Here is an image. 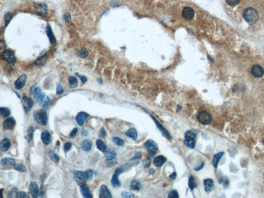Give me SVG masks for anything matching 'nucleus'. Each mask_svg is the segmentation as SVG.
Listing matches in <instances>:
<instances>
[{
	"label": "nucleus",
	"instance_id": "nucleus-1",
	"mask_svg": "<svg viewBox=\"0 0 264 198\" xmlns=\"http://www.w3.org/2000/svg\"><path fill=\"white\" fill-rule=\"evenodd\" d=\"M93 171L91 169L86 171H75L74 172V179L80 187L85 185L86 182L90 181L93 177Z\"/></svg>",
	"mask_w": 264,
	"mask_h": 198
},
{
	"label": "nucleus",
	"instance_id": "nucleus-2",
	"mask_svg": "<svg viewBox=\"0 0 264 198\" xmlns=\"http://www.w3.org/2000/svg\"><path fill=\"white\" fill-rule=\"evenodd\" d=\"M33 94L37 103L42 107L47 106L50 101L49 97L43 93L39 87L35 88Z\"/></svg>",
	"mask_w": 264,
	"mask_h": 198
},
{
	"label": "nucleus",
	"instance_id": "nucleus-3",
	"mask_svg": "<svg viewBox=\"0 0 264 198\" xmlns=\"http://www.w3.org/2000/svg\"><path fill=\"white\" fill-rule=\"evenodd\" d=\"M243 17L247 23L252 25L256 23L258 21V14L256 9L253 8L249 7L245 9L243 13Z\"/></svg>",
	"mask_w": 264,
	"mask_h": 198
},
{
	"label": "nucleus",
	"instance_id": "nucleus-4",
	"mask_svg": "<svg viewBox=\"0 0 264 198\" xmlns=\"http://www.w3.org/2000/svg\"><path fill=\"white\" fill-rule=\"evenodd\" d=\"M33 116L36 122L40 125L45 126L47 123V112L44 110H41L38 111H35L33 113Z\"/></svg>",
	"mask_w": 264,
	"mask_h": 198
},
{
	"label": "nucleus",
	"instance_id": "nucleus-5",
	"mask_svg": "<svg viewBox=\"0 0 264 198\" xmlns=\"http://www.w3.org/2000/svg\"><path fill=\"white\" fill-rule=\"evenodd\" d=\"M197 118V121L203 125L210 124L213 120L212 115L205 110H202L199 112Z\"/></svg>",
	"mask_w": 264,
	"mask_h": 198
},
{
	"label": "nucleus",
	"instance_id": "nucleus-6",
	"mask_svg": "<svg viewBox=\"0 0 264 198\" xmlns=\"http://www.w3.org/2000/svg\"><path fill=\"white\" fill-rule=\"evenodd\" d=\"M125 170V168L123 167V166H121L120 167L117 168L116 170L115 171L114 175L112 177V180H111V183L112 185L114 187H119L121 186V183L120 181L118 179L119 175H120L122 172H123V171Z\"/></svg>",
	"mask_w": 264,
	"mask_h": 198
},
{
	"label": "nucleus",
	"instance_id": "nucleus-7",
	"mask_svg": "<svg viewBox=\"0 0 264 198\" xmlns=\"http://www.w3.org/2000/svg\"><path fill=\"white\" fill-rule=\"evenodd\" d=\"M3 59L9 63H13L16 61L15 55L10 50H6L2 54Z\"/></svg>",
	"mask_w": 264,
	"mask_h": 198
},
{
	"label": "nucleus",
	"instance_id": "nucleus-8",
	"mask_svg": "<svg viewBox=\"0 0 264 198\" xmlns=\"http://www.w3.org/2000/svg\"><path fill=\"white\" fill-rule=\"evenodd\" d=\"M151 117L153 119V120H154L156 125L158 127V129L160 130V131L161 132V133L163 134V135L168 139V140H171L172 139V136L170 135V134L168 132L167 130L166 129L165 127H163V125H161V123L159 122V121L157 120L152 115H151Z\"/></svg>",
	"mask_w": 264,
	"mask_h": 198
},
{
	"label": "nucleus",
	"instance_id": "nucleus-9",
	"mask_svg": "<svg viewBox=\"0 0 264 198\" xmlns=\"http://www.w3.org/2000/svg\"><path fill=\"white\" fill-rule=\"evenodd\" d=\"M145 148L151 154L154 153L158 150V145L156 142L152 140H149L145 144Z\"/></svg>",
	"mask_w": 264,
	"mask_h": 198
},
{
	"label": "nucleus",
	"instance_id": "nucleus-10",
	"mask_svg": "<svg viewBox=\"0 0 264 198\" xmlns=\"http://www.w3.org/2000/svg\"><path fill=\"white\" fill-rule=\"evenodd\" d=\"M35 8L36 10L37 13L39 15L45 16L47 15L48 12V9L47 6L44 3H37L35 5Z\"/></svg>",
	"mask_w": 264,
	"mask_h": 198
},
{
	"label": "nucleus",
	"instance_id": "nucleus-11",
	"mask_svg": "<svg viewBox=\"0 0 264 198\" xmlns=\"http://www.w3.org/2000/svg\"><path fill=\"white\" fill-rule=\"evenodd\" d=\"M251 73L255 78H261L264 76V70L260 65H254L252 68Z\"/></svg>",
	"mask_w": 264,
	"mask_h": 198
},
{
	"label": "nucleus",
	"instance_id": "nucleus-12",
	"mask_svg": "<svg viewBox=\"0 0 264 198\" xmlns=\"http://www.w3.org/2000/svg\"><path fill=\"white\" fill-rule=\"evenodd\" d=\"M16 124V122L15 119L13 117H9L4 121L3 127L4 129L11 130L15 127Z\"/></svg>",
	"mask_w": 264,
	"mask_h": 198
},
{
	"label": "nucleus",
	"instance_id": "nucleus-13",
	"mask_svg": "<svg viewBox=\"0 0 264 198\" xmlns=\"http://www.w3.org/2000/svg\"><path fill=\"white\" fill-rule=\"evenodd\" d=\"M29 192L34 198H37L40 196V192L38 185L35 182H31L29 186Z\"/></svg>",
	"mask_w": 264,
	"mask_h": 198
},
{
	"label": "nucleus",
	"instance_id": "nucleus-14",
	"mask_svg": "<svg viewBox=\"0 0 264 198\" xmlns=\"http://www.w3.org/2000/svg\"><path fill=\"white\" fill-rule=\"evenodd\" d=\"M99 197L100 198H111L112 195L108 187L105 185H102L100 189Z\"/></svg>",
	"mask_w": 264,
	"mask_h": 198
},
{
	"label": "nucleus",
	"instance_id": "nucleus-15",
	"mask_svg": "<svg viewBox=\"0 0 264 198\" xmlns=\"http://www.w3.org/2000/svg\"><path fill=\"white\" fill-rule=\"evenodd\" d=\"M26 80H27V76L25 74H23L20 76L19 78H18L15 82V86L16 88L17 89L22 88L25 84Z\"/></svg>",
	"mask_w": 264,
	"mask_h": 198
},
{
	"label": "nucleus",
	"instance_id": "nucleus-16",
	"mask_svg": "<svg viewBox=\"0 0 264 198\" xmlns=\"http://www.w3.org/2000/svg\"><path fill=\"white\" fill-rule=\"evenodd\" d=\"M195 15V12L193 9L189 7H185L183 9L182 16L185 19L187 20H190Z\"/></svg>",
	"mask_w": 264,
	"mask_h": 198
},
{
	"label": "nucleus",
	"instance_id": "nucleus-17",
	"mask_svg": "<svg viewBox=\"0 0 264 198\" xmlns=\"http://www.w3.org/2000/svg\"><path fill=\"white\" fill-rule=\"evenodd\" d=\"M89 116L88 114H87L86 112H80L77 115V116L76 117V121L77 123V124L80 126H83L84 124L85 121L86 120L87 118Z\"/></svg>",
	"mask_w": 264,
	"mask_h": 198
},
{
	"label": "nucleus",
	"instance_id": "nucleus-18",
	"mask_svg": "<svg viewBox=\"0 0 264 198\" xmlns=\"http://www.w3.org/2000/svg\"><path fill=\"white\" fill-rule=\"evenodd\" d=\"M205 190L206 192L210 193L214 189V183L212 179H206L204 181Z\"/></svg>",
	"mask_w": 264,
	"mask_h": 198
},
{
	"label": "nucleus",
	"instance_id": "nucleus-19",
	"mask_svg": "<svg viewBox=\"0 0 264 198\" xmlns=\"http://www.w3.org/2000/svg\"><path fill=\"white\" fill-rule=\"evenodd\" d=\"M167 158L163 155L157 156L154 159V165L157 167H161L166 162Z\"/></svg>",
	"mask_w": 264,
	"mask_h": 198
},
{
	"label": "nucleus",
	"instance_id": "nucleus-20",
	"mask_svg": "<svg viewBox=\"0 0 264 198\" xmlns=\"http://www.w3.org/2000/svg\"><path fill=\"white\" fill-rule=\"evenodd\" d=\"M23 100L24 105H25V106H24L25 110L26 112H28L32 108L33 106L34 105V102L31 98H28L26 96H24L23 98Z\"/></svg>",
	"mask_w": 264,
	"mask_h": 198
},
{
	"label": "nucleus",
	"instance_id": "nucleus-21",
	"mask_svg": "<svg viewBox=\"0 0 264 198\" xmlns=\"http://www.w3.org/2000/svg\"><path fill=\"white\" fill-rule=\"evenodd\" d=\"M41 139L42 141L45 145H48L51 142V136L49 132L46 131L42 133L41 135Z\"/></svg>",
	"mask_w": 264,
	"mask_h": 198
},
{
	"label": "nucleus",
	"instance_id": "nucleus-22",
	"mask_svg": "<svg viewBox=\"0 0 264 198\" xmlns=\"http://www.w3.org/2000/svg\"><path fill=\"white\" fill-rule=\"evenodd\" d=\"M16 164L15 160L11 157H4L2 158L1 162V165L2 167H6L8 165L14 167Z\"/></svg>",
	"mask_w": 264,
	"mask_h": 198
},
{
	"label": "nucleus",
	"instance_id": "nucleus-23",
	"mask_svg": "<svg viewBox=\"0 0 264 198\" xmlns=\"http://www.w3.org/2000/svg\"><path fill=\"white\" fill-rule=\"evenodd\" d=\"M81 192L82 196L84 198H92V194L90 192V189L86 185H84V186L81 187Z\"/></svg>",
	"mask_w": 264,
	"mask_h": 198
},
{
	"label": "nucleus",
	"instance_id": "nucleus-24",
	"mask_svg": "<svg viewBox=\"0 0 264 198\" xmlns=\"http://www.w3.org/2000/svg\"><path fill=\"white\" fill-rule=\"evenodd\" d=\"M1 149L4 152H6L8 150L11 146V141L7 138L3 139L1 142Z\"/></svg>",
	"mask_w": 264,
	"mask_h": 198
},
{
	"label": "nucleus",
	"instance_id": "nucleus-25",
	"mask_svg": "<svg viewBox=\"0 0 264 198\" xmlns=\"http://www.w3.org/2000/svg\"><path fill=\"white\" fill-rule=\"evenodd\" d=\"M92 142L90 140H85L82 142L81 144V148L84 151L89 152L92 148Z\"/></svg>",
	"mask_w": 264,
	"mask_h": 198
},
{
	"label": "nucleus",
	"instance_id": "nucleus-26",
	"mask_svg": "<svg viewBox=\"0 0 264 198\" xmlns=\"http://www.w3.org/2000/svg\"><path fill=\"white\" fill-rule=\"evenodd\" d=\"M104 154L106 159L111 160L115 158L116 155V152L112 148H108L104 152Z\"/></svg>",
	"mask_w": 264,
	"mask_h": 198
},
{
	"label": "nucleus",
	"instance_id": "nucleus-27",
	"mask_svg": "<svg viewBox=\"0 0 264 198\" xmlns=\"http://www.w3.org/2000/svg\"><path fill=\"white\" fill-rule=\"evenodd\" d=\"M224 152H219V153H217V154H215L214 156L212 163H213V165H214L215 168H217L218 164H219V161L221 159V157H222V156L224 155Z\"/></svg>",
	"mask_w": 264,
	"mask_h": 198
},
{
	"label": "nucleus",
	"instance_id": "nucleus-28",
	"mask_svg": "<svg viewBox=\"0 0 264 198\" xmlns=\"http://www.w3.org/2000/svg\"><path fill=\"white\" fill-rule=\"evenodd\" d=\"M125 134L128 137L132 138L133 140H136L137 138V132L136 129L134 128H131L128 129L126 132Z\"/></svg>",
	"mask_w": 264,
	"mask_h": 198
},
{
	"label": "nucleus",
	"instance_id": "nucleus-29",
	"mask_svg": "<svg viewBox=\"0 0 264 198\" xmlns=\"http://www.w3.org/2000/svg\"><path fill=\"white\" fill-rule=\"evenodd\" d=\"M47 36L49 37V38L50 39V41L52 44H55L56 43V39L54 37L52 30L51 27L49 25H48L47 28Z\"/></svg>",
	"mask_w": 264,
	"mask_h": 198
},
{
	"label": "nucleus",
	"instance_id": "nucleus-30",
	"mask_svg": "<svg viewBox=\"0 0 264 198\" xmlns=\"http://www.w3.org/2000/svg\"><path fill=\"white\" fill-rule=\"evenodd\" d=\"M96 145H97V148H98V150L104 153L106 150H107L106 144L101 139H97V141H96Z\"/></svg>",
	"mask_w": 264,
	"mask_h": 198
},
{
	"label": "nucleus",
	"instance_id": "nucleus-31",
	"mask_svg": "<svg viewBox=\"0 0 264 198\" xmlns=\"http://www.w3.org/2000/svg\"><path fill=\"white\" fill-rule=\"evenodd\" d=\"M184 143L185 146L190 148H193L195 146V139H185Z\"/></svg>",
	"mask_w": 264,
	"mask_h": 198
},
{
	"label": "nucleus",
	"instance_id": "nucleus-32",
	"mask_svg": "<svg viewBox=\"0 0 264 198\" xmlns=\"http://www.w3.org/2000/svg\"><path fill=\"white\" fill-rule=\"evenodd\" d=\"M0 113L3 118H7L11 115V110L8 108L1 107L0 108Z\"/></svg>",
	"mask_w": 264,
	"mask_h": 198
},
{
	"label": "nucleus",
	"instance_id": "nucleus-33",
	"mask_svg": "<svg viewBox=\"0 0 264 198\" xmlns=\"http://www.w3.org/2000/svg\"><path fill=\"white\" fill-rule=\"evenodd\" d=\"M131 190H139L140 188L142 187V185L139 181H134L131 184Z\"/></svg>",
	"mask_w": 264,
	"mask_h": 198
},
{
	"label": "nucleus",
	"instance_id": "nucleus-34",
	"mask_svg": "<svg viewBox=\"0 0 264 198\" xmlns=\"http://www.w3.org/2000/svg\"><path fill=\"white\" fill-rule=\"evenodd\" d=\"M49 155L50 158L52 160V161L55 162V163H58L59 161V160H60L59 157L58 156V155L54 153L53 151H49Z\"/></svg>",
	"mask_w": 264,
	"mask_h": 198
},
{
	"label": "nucleus",
	"instance_id": "nucleus-35",
	"mask_svg": "<svg viewBox=\"0 0 264 198\" xmlns=\"http://www.w3.org/2000/svg\"><path fill=\"white\" fill-rule=\"evenodd\" d=\"M197 183L195 182V177L193 176H190V177H189V181H188L189 187L191 190H193L195 187H197Z\"/></svg>",
	"mask_w": 264,
	"mask_h": 198
},
{
	"label": "nucleus",
	"instance_id": "nucleus-36",
	"mask_svg": "<svg viewBox=\"0 0 264 198\" xmlns=\"http://www.w3.org/2000/svg\"><path fill=\"white\" fill-rule=\"evenodd\" d=\"M69 82L70 86L72 88H74L77 87L78 82L76 78L74 76H70L69 78Z\"/></svg>",
	"mask_w": 264,
	"mask_h": 198
},
{
	"label": "nucleus",
	"instance_id": "nucleus-37",
	"mask_svg": "<svg viewBox=\"0 0 264 198\" xmlns=\"http://www.w3.org/2000/svg\"><path fill=\"white\" fill-rule=\"evenodd\" d=\"M34 127H30L28 128V133H27V136H26V138H27V140H28V142H30V141L32 139L33 135H34Z\"/></svg>",
	"mask_w": 264,
	"mask_h": 198
},
{
	"label": "nucleus",
	"instance_id": "nucleus-38",
	"mask_svg": "<svg viewBox=\"0 0 264 198\" xmlns=\"http://www.w3.org/2000/svg\"><path fill=\"white\" fill-rule=\"evenodd\" d=\"M13 167H14V169L16 170H17L19 172H25L26 170L25 167V166H24L23 164H16Z\"/></svg>",
	"mask_w": 264,
	"mask_h": 198
},
{
	"label": "nucleus",
	"instance_id": "nucleus-39",
	"mask_svg": "<svg viewBox=\"0 0 264 198\" xmlns=\"http://www.w3.org/2000/svg\"><path fill=\"white\" fill-rule=\"evenodd\" d=\"M196 135L192 131H187L185 134V139H195Z\"/></svg>",
	"mask_w": 264,
	"mask_h": 198
},
{
	"label": "nucleus",
	"instance_id": "nucleus-40",
	"mask_svg": "<svg viewBox=\"0 0 264 198\" xmlns=\"http://www.w3.org/2000/svg\"><path fill=\"white\" fill-rule=\"evenodd\" d=\"M113 140L117 145L119 146H123L124 144H125L124 141L122 139H121L119 137H113Z\"/></svg>",
	"mask_w": 264,
	"mask_h": 198
},
{
	"label": "nucleus",
	"instance_id": "nucleus-41",
	"mask_svg": "<svg viewBox=\"0 0 264 198\" xmlns=\"http://www.w3.org/2000/svg\"><path fill=\"white\" fill-rule=\"evenodd\" d=\"M88 51L85 48H83L82 49L80 50L79 52V56L82 58H86L88 55Z\"/></svg>",
	"mask_w": 264,
	"mask_h": 198
},
{
	"label": "nucleus",
	"instance_id": "nucleus-42",
	"mask_svg": "<svg viewBox=\"0 0 264 198\" xmlns=\"http://www.w3.org/2000/svg\"><path fill=\"white\" fill-rule=\"evenodd\" d=\"M168 197L170 198H178L179 196H178V192L176 190H171L168 194Z\"/></svg>",
	"mask_w": 264,
	"mask_h": 198
},
{
	"label": "nucleus",
	"instance_id": "nucleus-43",
	"mask_svg": "<svg viewBox=\"0 0 264 198\" xmlns=\"http://www.w3.org/2000/svg\"><path fill=\"white\" fill-rule=\"evenodd\" d=\"M121 196L123 198H134L135 196L133 193L129 192H121Z\"/></svg>",
	"mask_w": 264,
	"mask_h": 198
},
{
	"label": "nucleus",
	"instance_id": "nucleus-44",
	"mask_svg": "<svg viewBox=\"0 0 264 198\" xmlns=\"http://www.w3.org/2000/svg\"><path fill=\"white\" fill-rule=\"evenodd\" d=\"M12 17H13V15L11 13H7L5 15V22L6 25H7V24L9 23V22L11 21Z\"/></svg>",
	"mask_w": 264,
	"mask_h": 198
},
{
	"label": "nucleus",
	"instance_id": "nucleus-45",
	"mask_svg": "<svg viewBox=\"0 0 264 198\" xmlns=\"http://www.w3.org/2000/svg\"><path fill=\"white\" fill-rule=\"evenodd\" d=\"M45 56H42V57L39 58L38 60H36V61L35 62V64L37 66H42V65H43V64L45 63Z\"/></svg>",
	"mask_w": 264,
	"mask_h": 198
},
{
	"label": "nucleus",
	"instance_id": "nucleus-46",
	"mask_svg": "<svg viewBox=\"0 0 264 198\" xmlns=\"http://www.w3.org/2000/svg\"><path fill=\"white\" fill-rule=\"evenodd\" d=\"M226 1L228 4L231 6H236L240 2V0H226Z\"/></svg>",
	"mask_w": 264,
	"mask_h": 198
},
{
	"label": "nucleus",
	"instance_id": "nucleus-47",
	"mask_svg": "<svg viewBox=\"0 0 264 198\" xmlns=\"http://www.w3.org/2000/svg\"><path fill=\"white\" fill-rule=\"evenodd\" d=\"M71 147H72V144L70 142H68L65 143L64 144V146L65 152H67L70 151L71 150Z\"/></svg>",
	"mask_w": 264,
	"mask_h": 198
},
{
	"label": "nucleus",
	"instance_id": "nucleus-48",
	"mask_svg": "<svg viewBox=\"0 0 264 198\" xmlns=\"http://www.w3.org/2000/svg\"><path fill=\"white\" fill-rule=\"evenodd\" d=\"M64 89L62 88V86L60 85V84H57V89H56V94L57 95H61L62 93H64Z\"/></svg>",
	"mask_w": 264,
	"mask_h": 198
},
{
	"label": "nucleus",
	"instance_id": "nucleus-49",
	"mask_svg": "<svg viewBox=\"0 0 264 198\" xmlns=\"http://www.w3.org/2000/svg\"><path fill=\"white\" fill-rule=\"evenodd\" d=\"M17 190H16H16L15 189L12 190L9 194V198H13V197H17Z\"/></svg>",
	"mask_w": 264,
	"mask_h": 198
},
{
	"label": "nucleus",
	"instance_id": "nucleus-50",
	"mask_svg": "<svg viewBox=\"0 0 264 198\" xmlns=\"http://www.w3.org/2000/svg\"><path fill=\"white\" fill-rule=\"evenodd\" d=\"M17 197L18 198H26L28 196L25 192H19L17 193Z\"/></svg>",
	"mask_w": 264,
	"mask_h": 198
},
{
	"label": "nucleus",
	"instance_id": "nucleus-51",
	"mask_svg": "<svg viewBox=\"0 0 264 198\" xmlns=\"http://www.w3.org/2000/svg\"><path fill=\"white\" fill-rule=\"evenodd\" d=\"M77 131H78V129H77L76 127L74 128V129H72V131H71L70 134V138H73V137H74L76 135V134H77Z\"/></svg>",
	"mask_w": 264,
	"mask_h": 198
},
{
	"label": "nucleus",
	"instance_id": "nucleus-52",
	"mask_svg": "<svg viewBox=\"0 0 264 198\" xmlns=\"http://www.w3.org/2000/svg\"><path fill=\"white\" fill-rule=\"evenodd\" d=\"M64 18L66 21L70 22L71 19V15L69 13H65L64 16Z\"/></svg>",
	"mask_w": 264,
	"mask_h": 198
},
{
	"label": "nucleus",
	"instance_id": "nucleus-53",
	"mask_svg": "<svg viewBox=\"0 0 264 198\" xmlns=\"http://www.w3.org/2000/svg\"><path fill=\"white\" fill-rule=\"evenodd\" d=\"M76 75H77V76H78L79 78H80V80H81V81H82L83 84H84V83H85L87 82V78H86L85 76H81V75H80V74H78V73H76Z\"/></svg>",
	"mask_w": 264,
	"mask_h": 198
},
{
	"label": "nucleus",
	"instance_id": "nucleus-54",
	"mask_svg": "<svg viewBox=\"0 0 264 198\" xmlns=\"http://www.w3.org/2000/svg\"><path fill=\"white\" fill-rule=\"evenodd\" d=\"M100 135L101 137H104L106 135V131L104 128H102L100 132Z\"/></svg>",
	"mask_w": 264,
	"mask_h": 198
},
{
	"label": "nucleus",
	"instance_id": "nucleus-55",
	"mask_svg": "<svg viewBox=\"0 0 264 198\" xmlns=\"http://www.w3.org/2000/svg\"><path fill=\"white\" fill-rule=\"evenodd\" d=\"M0 47H1V49L4 50L6 47V45L4 41L1 40V44H0Z\"/></svg>",
	"mask_w": 264,
	"mask_h": 198
},
{
	"label": "nucleus",
	"instance_id": "nucleus-56",
	"mask_svg": "<svg viewBox=\"0 0 264 198\" xmlns=\"http://www.w3.org/2000/svg\"><path fill=\"white\" fill-rule=\"evenodd\" d=\"M176 172H173V173H172V174H171V175H170V178H171V179H172V180H175V179H176Z\"/></svg>",
	"mask_w": 264,
	"mask_h": 198
},
{
	"label": "nucleus",
	"instance_id": "nucleus-57",
	"mask_svg": "<svg viewBox=\"0 0 264 198\" xmlns=\"http://www.w3.org/2000/svg\"><path fill=\"white\" fill-rule=\"evenodd\" d=\"M204 163H202V164H201L200 166H199L197 168H195V170H196V171H198V170H200L202 169L203 167V166H204Z\"/></svg>",
	"mask_w": 264,
	"mask_h": 198
},
{
	"label": "nucleus",
	"instance_id": "nucleus-58",
	"mask_svg": "<svg viewBox=\"0 0 264 198\" xmlns=\"http://www.w3.org/2000/svg\"><path fill=\"white\" fill-rule=\"evenodd\" d=\"M82 135L84 136H86L87 135H88V132L85 131V129H83V131H82Z\"/></svg>",
	"mask_w": 264,
	"mask_h": 198
},
{
	"label": "nucleus",
	"instance_id": "nucleus-59",
	"mask_svg": "<svg viewBox=\"0 0 264 198\" xmlns=\"http://www.w3.org/2000/svg\"><path fill=\"white\" fill-rule=\"evenodd\" d=\"M263 143H264V140H263Z\"/></svg>",
	"mask_w": 264,
	"mask_h": 198
}]
</instances>
